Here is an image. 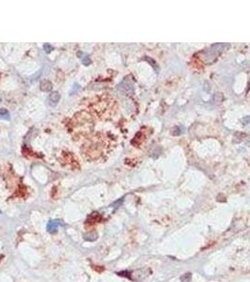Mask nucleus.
<instances>
[{"label":"nucleus","instance_id":"nucleus-1","mask_svg":"<svg viewBox=\"0 0 250 282\" xmlns=\"http://www.w3.org/2000/svg\"><path fill=\"white\" fill-rule=\"evenodd\" d=\"M92 130V121L90 116L83 111L76 114L72 123V132L77 136H85Z\"/></svg>","mask_w":250,"mask_h":282},{"label":"nucleus","instance_id":"nucleus-2","mask_svg":"<svg viewBox=\"0 0 250 282\" xmlns=\"http://www.w3.org/2000/svg\"><path fill=\"white\" fill-rule=\"evenodd\" d=\"M59 226L58 221H50L47 225V231L50 233H54L57 231V228Z\"/></svg>","mask_w":250,"mask_h":282},{"label":"nucleus","instance_id":"nucleus-3","mask_svg":"<svg viewBox=\"0 0 250 282\" xmlns=\"http://www.w3.org/2000/svg\"><path fill=\"white\" fill-rule=\"evenodd\" d=\"M60 99V96L57 92H53L50 94L49 96V102H50V104L51 105H56L57 104V102L59 101Z\"/></svg>","mask_w":250,"mask_h":282},{"label":"nucleus","instance_id":"nucleus-4","mask_svg":"<svg viewBox=\"0 0 250 282\" xmlns=\"http://www.w3.org/2000/svg\"><path fill=\"white\" fill-rule=\"evenodd\" d=\"M40 88L44 91H50L52 89V84L48 80H44L40 83Z\"/></svg>","mask_w":250,"mask_h":282},{"label":"nucleus","instance_id":"nucleus-5","mask_svg":"<svg viewBox=\"0 0 250 282\" xmlns=\"http://www.w3.org/2000/svg\"><path fill=\"white\" fill-rule=\"evenodd\" d=\"M100 219H101V216H100V215H99V214H96V213H94V214H92V215H90V217H89V219H88V222L94 223V222H98Z\"/></svg>","mask_w":250,"mask_h":282},{"label":"nucleus","instance_id":"nucleus-6","mask_svg":"<svg viewBox=\"0 0 250 282\" xmlns=\"http://www.w3.org/2000/svg\"><path fill=\"white\" fill-rule=\"evenodd\" d=\"M0 119L4 120H9V114L6 109H1L0 110Z\"/></svg>","mask_w":250,"mask_h":282},{"label":"nucleus","instance_id":"nucleus-7","mask_svg":"<svg viewBox=\"0 0 250 282\" xmlns=\"http://www.w3.org/2000/svg\"><path fill=\"white\" fill-rule=\"evenodd\" d=\"M192 279V274L191 273H186L184 275H183V277L181 278V280L183 282H189Z\"/></svg>","mask_w":250,"mask_h":282},{"label":"nucleus","instance_id":"nucleus-8","mask_svg":"<svg viewBox=\"0 0 250 282\" xmlns=\"http://www.w3.org/2000/svg\"><path fill=\"white\" fill-rule=\"evenodd\" d=\"M43 47H44V50H45V51H46L47 53H50V51L52 50V47H51V46H50V45H49L48 43H45Z\"/></svg>","mask_w":250,"mask_h":282},{"label":"nucleus","instance_id":"nucleus-9","mask_svg":"<svg viewBox=\"0 0 250 282\" xmlns=\"http://www.w3.org/2000/svg\"><path fill=\"white\" fill-rule=\"evenodd\" d=\"M82 61H83V63L85 64V65H88L89 63H90V59L88 58V57H84L83 59H82Z\"/></svg>","mask_w":250,"mask_h":282}]
</instances>
